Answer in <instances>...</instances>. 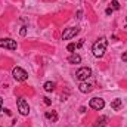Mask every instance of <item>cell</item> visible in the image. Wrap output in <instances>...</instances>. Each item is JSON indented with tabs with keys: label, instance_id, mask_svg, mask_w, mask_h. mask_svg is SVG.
<instances>
[{
	"label": "cell",
	"instance_id": "6da1fadb",
	"mask_svg": "<svg viewBox=\"0 0 127 127\" xmlns=\"http://www.w3.org/2000/svg\"><path fill=\"white\" fill-rule=\"evenodd\" d=\"M106 46H108V40H106L105 37L97 38L95 43H93V46H92L93 55H95L96 58H102V56L105 55V52H106Z\"/></svg>",
	"mask_w": 127,
	"mask_h": 127
},
{
	"label": "cell",
	"instance_id": "e0dca14e",
	"mask_svg": "<svg viewBox=\"0 0 127 127\" xmlns=\"http://www.w3.org/2000/svg\"><path fill=\"white\" fill-rule=\"evenodd\" d=\"M43 99H44V103H46V105H52V100H50L49 97H43Z\"/></svg>",
	"mask_w": 127,
	"mask_h": 127
},
{
	"label": "cell",
	"instance_id": "4fadbf2b",
	"mask_svg": "<svg viewBox=\"0 0 127 127\" xmlns=\"http://www.w3.org/2000/svg\"><path fill=\"white\" fill-rule=\"evenodd\" d=\"M46 118H52L53 121H58V115H56V112H46Z\"/></svg>",
	"mask_w": 127,
	"mask_h": 127
},
{
	"label": "cell",
	"instance_id": "ffe728a7",
	"mask_svg": "<svg viewBox=\"0 0 127 127\" xmlns=\"http://www.w3.org/2000/svg\"><path fill=\"white\" fill-rule=\"evenodd\" d=\"M1 111H3V99L0 97V112H1Z\"/></svg>",
	"mask_w": 127,
	"mask_h": 127
},
{
	"label": "cell",
	"instance_id": "9c48e42d",
	"mask_svg": "<svg viewBox=\"0 0 127 127\" xmlns=\"http://www.w3.org/2000/svg\"><path fill=\"white\" fill-rule=\"evenodd\" d=\"M106 123H108V117H106V115H100V117L95 121L93 127H105Z\"/></svg>",
	"mask_w": 127,
	"mask_h": 127
},
{
	"label": "cell",
	"instance_id": "2e32d148",
	"mask_svg": "<svg viewBox=\"0 0 127 127\" xmlns=\"http://www.w3.org/2000/svg\"><path fill=\"white\" fill-rule=\"evenodd\" d=\"M121 59H123V62H127V50L121 55Z\"/></svg>",
	"mask_w": 127,
	"mask_h": 127
},
{
	"label": "cell",
	"instance_id": "30bf717a",
	"mask_svg": "<svg viewBox=\"0 0 127 127\" xmlns=\"http://www.w3.org/2000/svg\"><path fill=\"white\" fill-rule=\"evenodd\" d=\"M111 108L114 109V111H120L121 108H123V99H114L112 102H111Z\"/></svg>",
	"mask_w": 127,
	"mask_h": 127
},
{
	"label": "cell",
	"instance_id": "ac0fdd59",
	"mask_svg": "<svg viewBox=\"0 0 127 127\" xmlns=\"http://www.w3.org/2000/svg\"><path fill=\"white\" fill-rule=\"evenodd\" d=\"M27 34V27H22L21 28V35H25Z\"/></svg>",
	"mask_w": 127,
	"mask_h": 127
},
{
	"label": "cell",
	"instance_id": "ba28073f",
	"mask_svg": "<svg viewBox=\"0 0 127 127\" xmlns=\"http://www.w3.org/2000/svg\"><path fill=\"white\" fill-rule=\"evenodd\" d=\"M78 90H80L81 93H90V92L93 90V86H92L90 83L81 81V83H80V86H78Z\"/></svg>",
	"mask_w": 127,
	"mask_h": 127
},
{
	"label": "cell",
	"instance_id": "277c9868",
	"mask_svg": "<svg viewBox=\"0 0 127 127\" xmlns=\"http://www.w3.org/2000/svg\"><path fill=\"white\" fill-rule=\"evenodd\" d=\"M16 106H18V111H19L21 115H28L30 114V105L25 99H22V97L16 99Z\"/></svg>",
	"mask_w": 127,
	"mask_h": 127
},
{
	"label": "cell",
	"instance_id": "52a82bcc",
	"mask_svg": "<svg viewBox=\"0 0 127 127\" xmlns=\"http://www.w3.org/2000/svg\"><path fill=\"white\" fill-rule=\"evenodd\" d=\"M80 32V28L78 27H69L66 30H64L62 32V38L64 40H69V38H74L77 34Z\"/></svg>",
	"mask_w": 127,
	"mask_h": 127
},
{
	"label": "cell",
	"instance_id": "3957f363",
	"mask_svg": "<svg viewBox=\"0 0 127 127\" xmlns=\"http://www.w3.org/2000/svg\"><path fill=\"white\" fill-rule=\"evenodd\" d=\"M12 75H13V78H15L16 81H25V80L28 78V72H27L25 69H22L21 66H15V68L12 69Z\"/></svg>",
	"mask_w": 127,
	"mask_h": 127
},
{
	"label": "cell",
	"instance_id": "5b68a950",
	"mask_svg": "<svg viewBox=\"0 0 127 127\" xmlns=\"http://www.w3.org/2000/svg\"><path fill=\"white\" fill-rule=\"evenodd\" d=\"M89 106H90L92 109H95V111H100V109H103V106H105V100H103L102 97H92V99L89 100Z\"/></svg>",
	"mask_w": 127,
	"mask_h": 127
},
{
	"label": "cell",
	"instance_id": "8992f818",
	"mask_svg": "<svg viewBox=\"0 0 127 127\" xmlns=\"http://www.w3.org/2000/svg\"><path fill=\"white\" fill-rule=\"evenodd\" d=\"M0 47L9 49V50H16L18 44H16V41L12 40V38H0Z\"/></svg>",
	"mask_w": 127,
	"mask_h": 127
},
{
	"label": "cell",
	"instance_id": "9a60e30c",
	"mask_svg": "<svg viewBox=\"0 0 127 127\" xmlns=\"http://www.w3.org/2000/svg\"><path fill=\"white\" fill-rule=\"evenodd\" d=\"M75 49H77V44H74V43H69V44L66 46V50H68V52H72V53H74Z\"/></svg>",
	"mask_w": 127,
	"mask_h": 127
},
{
	"label": "cell",
	"instance_id": "d6986e66",
	"mask_svg": "<svg viewBox=\"0 0 127 127\" xmlns=\"http://www.w3.org/2000/svg\"><path fill=\"white\" fill-rule=\"evenodd\" d=\"M105 13H106V15H111V13H112V9H111V7H108V9L105 10Z\"/></svg>",
	"mask_w": 127,
	"mask_h": 127
},
{
	"label": "cell",
	"instance_id": "7c38bea8",
	"mask_svg": "<svg viewBox=\"0 0 127 127\" xmlns=\"http://www.w3.org/2000/svg\"><path fill=\"white\" fill-rule=\"evenodd\" d=\"M43 87H44L46 92H53V90H55V83H53V81H46Z\"/></svg>",
	"mask_w": 127,
	"mask_h": 127
},
{
	"label": "cell",
	"instance_id": "8fae6325",
	"mask_svg": "<svg viewBox=\"0 0 127 127\" xmlns=\"http://www.w3.org/2000/svg\"><path fill=\"white\" fill-rule=\"evenodd\" d=\"M68 62L69 64H80L81 62V56L77 55V53H71V55L68 56Z\"/></svg>",
	"mask_w": 127,
	"mask_h": 127
},
{
	"label": "cell",
	"instance_id": "5bb4252c",
	"mask_svg": "<svg viewBox=\"0 0 127 127\" xmlns=\"http://www.w3.org/2000/svg\"><path fill=\"white\" fill-rule=\"evenodd\" d=\"M111 9H112V10H118V9H120L118 0H112V1H111Z\"/></svg>",
	"mask_w": 127,
	"mask_h": 127
},
{
	"label": "cell",
	"instance_id": "7a4b0ae2",
	"mask_svg": "<svg viewBox=\"0 0 127 127\" xmlns=\"http://www.w3.org/2000/svg\"><path fill=\"white\" fill-rule=\"evenodd\" d=\"M89 77H92V69H90L89 66H81V68H78L77 72H75V78H77L78 81H86Z\"/></svg>",
	"mask_w": 127,
	"mask_h": 127
}]
</instances>
